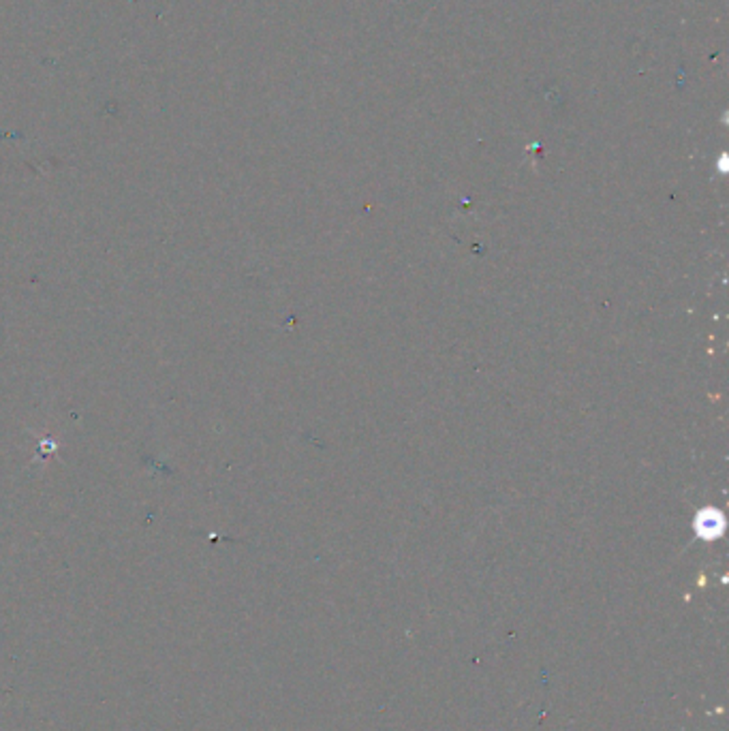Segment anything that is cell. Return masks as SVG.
Masks as SVG:
<instances>
[{"label":"cell","instance_id":"obj_1","mask_svg":"<svg viewBox=\"0 0 729 731\" xmlns=\"http://www.w3.org/2000/svg\"><path fill=\"white\" fill-rule=\"evenodd\" d=\"M698 531L702 533L704 539H716L723 531V517L716 514V511H708V517H699L698 520Z\"/></svg>","mask_w":729,"mask_h":731}]
</instances>
